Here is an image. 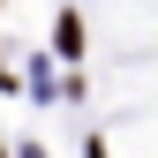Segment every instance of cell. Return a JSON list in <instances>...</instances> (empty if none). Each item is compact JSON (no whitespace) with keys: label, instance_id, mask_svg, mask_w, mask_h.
I'll return each mask as SVG.
<instances>
[{"label":"cell","instance_id":"6da1fadb","mask_svg":"<svg viewBox=\"0 0 158 158\" xmlns=\"http://www.w3.org/2000/svg\"><path fill=\"white\" fill-rule=\"evenodd\" d=\"M53 45H60V53H83V23L60 15V23H53Z\"/></svg>","mask_w":158,"mask_h":158},{"label":"cell","instance_id":"7a4b0ae2","mask_svg":"<svg viewBox=\"0 0 158 158\" xmlns=\"http://www.w3.org/2000/svg\"><path fill=\"white\" fill-rule=\"evenodd\" d=\"M90 158H106V143H90Z\"/></svg>","mask_w":158,"mask_h":158}]
</instances>
